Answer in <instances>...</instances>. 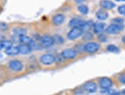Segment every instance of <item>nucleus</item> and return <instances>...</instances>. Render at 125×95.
Instances as JSON below:
<instances>
[{"instance_id":"1","label":"nucleus","mask_w":125,"mask_h":95,"mask_svg":"<svg viewBox=\"0 0 125 95\" xmlns=\"http://www.w3.org/2000/svg\"><path fill=\"white\" fill-rule=\"evenodd\" d=\"M100 49V45L97 42H88L87 44H84V46L83 47V50L88 54H93L97 52Z\"/></svg>"},{"instance_id":"2","label":"nucleus","mask_w":125,"mask_h":95,"mask_svg":"<svg viewBox=\"0 0 125 95\" xmlns=\"http://www.w3.org/2000/svg\"><path fill=\"white\" fill-rule=\"evenodd\" d=\"M83 32L84 29H81V28H72V29L68 33L67 37L69 40L73 41L81 37L83 35Z\"/></svg>"},{"instance_id":"3","label":"nucleus","mask_w":125,"mask_h":95,"mask_svg":"<svg viewBox=\"0 0 125 95\" xmlns=\"http://www.w3.org/2000/svg\"><path fill=\"white\" fill-rule=\"evenodd\" d=\"M124 28V27L122 24H112L106 29V32L110 35H115L121 32Z\"/></svg>"},{"instance_id":"4","label":"nucleus","mask_w":125,"mask_h":95,"mask_svg":"<svg viewBox=\"0 0 125 95\" xmlns=\"http://www.w3.org/2000/svg\"><path fill=\"white\" fill-rule=\"evenodd\" d=\"M9 68L15 72H19L23 69V64L19 60H12L9 63Z\"/></svg>"},{"instance_id":"5","label":"nucleus","mask_w":125,"mask_h":95,"mask_svg":"<svg viewBox=\"0 0 125 95\" xmlns=\"http://www.w3.org/2000/svg\"><path fill=\"white\" fill-rule=\"evenodd\" d=\"M41 63L44 65H51L55 61V58L52 54H45L41 56L40 58Z\"/></svg>"},{"instance_id":"6","label":"nucleus","mask_w":125,"mask_h":95,"mask_svg":"<svg viewBox=\"0 0 125 95\" xmlns=\"http://www.w3.org/2000/svg\"><path fill=\"white\" fill-rule=\"evenodd\" d=\"M62 57L64 59H74L78 56V52L74 49H65L61 54Z\"/></svg>"},{"instance_id":"7","label":"nucleus","mask_w":125,"mask_h":95,"mask_svg":"<svg viewBox=\"0 0 125 95\" xmlns=\"http://www.w3.org/2000/svg\"><path fill=\"white\" fill-rule=\"evenodd\" d=\"M55 43L53 40V38L49 35H44L40 38V44L43 48L51 47Z\"/></svg>"},{"instance_id":"8","label":"nucleus","mask_w":125,"mask_h":95,"mask_svg":"<svg viewBox=\"0 0 125 95\" xmlns=\"http://www.w3.org/2000/svg\"><path fill=\"white\" fill-rule=\"evenodd\" d=\"M86 25V21L81 19H72L69 21V26L72 28H81V29H84Z\"/></svg>"},{"instance_id":"9","label":"nucleus","mask_w":125,"mask_h":95,"mask_svg":"<svg viewBox=\"0 0 125 95\" xmlns=\"http://www.w3.org/2000/svg\"><path fill=\"white\" fill-rule=\"evenodd\" d=\"M99 84L101 88H111L113 85L112 81L108 77H101L99 80Z\"/></svg>"},{"instance_id":"10","label":"nucleus","mask_w":125,"mask_h":95,"mask_svg":"<svg viewBox=\"0 0 125 95\" xmlns=\"http://www.w3.org/2000/svg\"><path fill=\"white\" fill-rule=\"evenodd\" d=\"M84 91H86L88 93H94L97 91V86L94 82L89 81V82H87L86 84H84Z\"/></svg>"},{"instance_id":"11","label":"nucleus","mask_w":125,"mask_h":95,"mask_svg":"<svg viewBox=\"0 0 125 95\" xmlns=\"http://www.w3.org/2000/svg\"><path fill=\"white\" fill-rule=\"evenodd\" d=\"M65 17L62 14H57L52 18V23L55 25H61L64 21Z\"/></svg>"},{"instance_id":"12","label":"nucleus","mask_w":125,"mask_h":95,"mask_svg":"<svg viewBox=\"0 0 125 95\" xmlns=\"http://www.w3.org/2000/svg\"><path fill=\"white\" fill-rule=\"evenodd\" d=\"M19 50V53L21 54H28L31 52V48L30 45H28V44H21L20 45L18 46Z\"/></svg>"},{"instance_id":"13","label":"nucleus","mask_w":125,"mask_h":95,"mask_svg":"<svg viewBox=\"0 0 125 95\" xmlns=\"http://www.w3.org/2000/svg\"><path fill=\"white\" fill-rule=\"evenodd\" d=\"M101 5L105 9H112L115 7V4L110 0H102L101 2Z\"/></svg>"},{"instance_id":"14","label":"nucleus","mask_w":125,"mask_h":95,"mask_svg":"<svg viewBox=\"0 0 125 95\" xmlns=\"http://www.w3.org/2000/svg\"><path fill=\"white\" fill-rule=\"evenodd\" d=\"M96 17L97 18V19H99L101 21H104L106 20L108 17V13L104 10L100 9L96 13Z\"/></svg>"},{"instance_id":"15","label":"nucleus","mask_w":125,"mask_h":95,"mask_svg":"<svg viewBox=\"0 0 125 95\" xmlns=\"http://www.w3.org/2000/svg\"><path fill=\"white\" fill-rule=\"evenodd\" d=\"M94 32L96 34H101L104 30V24L102 22H98V23H95L93 27Z\"/></svg>"},{"instance_id":"16","label":"nucleus","mask_w":125,"mask_h":95,"mask_svg":"<svg viewBox=\"0 0 125 95\" xmlns=\"http://www.w3.org/2000/svg\"><path fill=\"white\" fill-rule=\"evenodd\" d=\"M5 54L9 56H15V55H17L19 54V50L18 47H11L8 49L5 50Z\"/></svg>"},{"instance_id":"17","label":"nucleus","mask_w":125,"mask_h":95,"mask_svg":"<svg viewBox=\"0 0 125 95\" xmlns=\"http://www.w3.org/2000/svg\"><path fill=\"white\" fill-rule=\"evenodd\" d=\"M19 41L21 43H22L24 44H28V45H31V44L33 43V40L29 36L26 35H22L19 37Z\"/></svg>"},{"instance_id":"18","label":"nucleus","mask_w":125,"mask_h":95,"mask_svg":"<svg viewBox=\"0 0 125 95\" xmlns=\"http://www.w3.org/2000/svg\"><path fill=\"white\" fill-rule=\"evenodd\" d=\"M13 32L15 35H17L19 37H21L22 35H26V30L25 29H22V28H16L13 30Z\"/></svg>"},{"instance_id":"19","label":"nucleus","mask_w":125,"mask_h":95,"mask_svg":"<svg viewBox=\"0 0 125 95\" xmlns=\"http://www.w3.org/2000/svg\"><path fill=\"white\" fill-rule=\"evenodd\" d=\"M1 44H2V48L3 49H8L11 47L13 46V44L11 41H9V40H3L1 42Z\"/></svg>"},{"instance_id":"20","label":"nucleus","mask_w":125,"mask_h":95,"mask_svg":"<svg viewBox=\"0 0 125 95\" xmlns=\"http://www.w3.org/2000/svg\"><path fill=\"white\" fill-rule=\"evenodd\" d=\"M78 10L79 11V12H81L83 15H87L88 13V8L85 5H81L78 7Z\"/></svg>"},{"instance_id":"21","label":"nucleus","mask_w":125,"mask_h":95,"mask_svg":"<svg viewBox=\"0 0 125 95\" xmlns=\"http://www.w3.org/2000/svg\"><path fill=\"white\" fill-rule=\"evenodd\" d=\"M53 40H54V42L56 43V44H61L64 42V38L61 36V35H54L53 37Z\"/></svg>"},{"instance_id":"22","label":"nucleus","mask_w":125,"mask_h":95,"mask_svg":"<svg viewBox=\"0 0 125 95\" xmlns=\"http://www.w3.org/2000/svg\"><path fill=\"white\" fill-rule=\"evenodd\" d=\"M107 51L108 52H119V49L117 46L114 45V44H109L107 48Z\"/></svg>"},{"instance_id":"23","label":"nucleus","mask_w":125,"mask_h":95,"mask_svg":"<svg viewBox=\"0 0 125 95\" xmlns=\"http://www.w3.org/2000/svg\"><path fill=\"white\" fill-rule=\"evenodd\" d=\"M8 25L6 23H5V22H0V31H2V32H5L8 29Z\"/></svg>"},{"instance_id":"24","label":"nucleus","mask_w":125,"mask_h":95,"mask_svg":"<svg viewBox=\"0 0 125 95\" xmlns=\"http://www.w3.org/2000/svg\"><path fill=\"white\" fill-rule=\"evenodd\" d=\"M118 12L121 15H125V5H121V6L118 7Z\"/></svg>"},{"instance_id":"25","label":"nucleus","mask_w":125,"mask_h":95,"mask_svg":"<svg viewBox=\"0 0 125 95\" xmlns=\"http://www.w3.org/2000/svg\"><path fill=\"white\" fill-rule=\"evenodd\" d=\"M119 81H120L123 84H125V73L122 74L120 77H119Z\"/></svg>"},{"instance_id":"26","label":"nucleus","mask_w":125,"mask_h":95,"mask_svg":"<svg viewBox=\"0 0 125 95\" xmlns=\"http://www.w3.org/2000/svg\"><path fill=\"white\" fill-rule=\"evenodd\" d=\"M113 21H115V24H122L124 22V19H122L121 18H116L113 20Z\"/></svg>"},{"instance_id":"27","label":"nucleus","mask_w":125,"mask_h":95,"mask_svg":"<svg viewBox=\"0 0 125 95\" xmlns=\"http://www.w3.org/2000/svg\"><path fill=\"white\" fill-rule=\"evenodd\" d=\"M92 37H93V35H92V34L91 32H87L86 34L84 35V39H89V38H92Z\"/></svg>"},{"instance_id":"28","label":"nucleus","mask_w":125,"mask_h":95,"mask_svg":"<svg viewBox=\"0 0 125 95\" xmlns=\"http://www.w3.org/2000/svg\"><path fill=\"white\" fill-rule=\"evenodd\" d=\"M98 38H99V40H100L101 42H105V41L107 40V38H106V36H104V35H100Z\"/></svg>"},{"instance_id":"29","label":"nucleus","mask_w":125,"mask_h":95,"mask_svg":"<svg viewBox=\"0 0 125 95\" xmlns=\"http://www.w3.org/2000/svg\"><path fill=\"white\" fill-rule=\"evenodd\" d=\"M108 95H121V94L117 91H114V92H111Z\"/></svg>"},{"instance_id":"30","label":"nucleus","mask_w":125,"mask_h":95,"mask_svg":"<svg viewBox=\"0 0 125 95\" xmlns=\"http://www.w3.org/2000/svg\"><path fill=\"white\" fill-rule=\"evenodd\" d=\"M74 1L76 3H82L85 1V0H74Z\"/></svg>"},{"instance_id":"31","label":"nucleus","mask_w":125,"mask_h":95,"mask_svg":"<svg viewBox=\"0 0 125 95\" xmlns=\"http://www.w3.org/2000/svg\"><path fill=\"white\" fill-rule=\"evenodd\" d=\"M122 42L125 44V35H124V37H123V38H122Z\"/></svg>"},{"instance_id":"32","label":"nucleus","mask_w":125,"mask_h":95,"mask_svg":"<svg viewBox=\"0 0 125 95\" xmlns=\"http://www.w3.org/2000/svg\"><path fill=\"white\" fill-rule=\"evenodd\" d=\"M122 93H123V94H124L125 95V88L123 90V91H122Z\"/></svg>"},{"instance_id":"33","label":"nucleus","mask_w":125,"mask_h":95,"mask_svg":"<svg viewBox=\"0 0 125 95\" xmlns=\"http://www.w3.org/2000/svg\"><path fill=\"white\" fill-rule=\"evenodd\" d=\"M1 49H2V44H1V42H0V50Z\"/></svg>"},{"instance_id":"34","label":"nucleus","mask_w":125,"mask_h":95,"mask_svg":"<svg viewBox=\"0 0 125 95\" xmlns=\"http://www.w3.org/2000/svg\"><path fill=\"white\" fill-rule=\"evenodd\" d=\"M2 54H0V58H2Z\"/></svg>"},{"instance_id":"35","label":"nucleus","mask_w":125,"mask_h":95,"mask_svg":"<svg viewBox=\"0 0 125 95\" xmlns=\"http://www.w3.org/2000/svg\"><path fill=\"white\" fill-rule=\"evenodd\" d=\"M117 1H124V0H117Z\"/></svg>"},{"instance_id":"36","label":"nucleus","mask_w":125,"mask_h":95,"mask_svg":"<svg viewBox=\"0 0 125 95\" xmlns=\"http://www.w3.org/2000/svg\"><path fill=\"white\" fill-rule=\"evenodd\" d=\"M0 38H1V35H0Z\"/></svg>"},{"instance_id":"37","label":"nucleus","mask_w":125,"mask_h":95,"mask_svg":"<svg viewBox=\"0 0 125 95\" xmlns=\"http://www.w3.org/2000/svg\"><path fill=\"white\" fill-rule=\"evenodd\" d=\"M124 1H125V0H124Z\"/></svg>"}]
</instances>
